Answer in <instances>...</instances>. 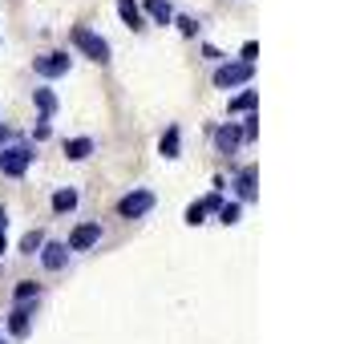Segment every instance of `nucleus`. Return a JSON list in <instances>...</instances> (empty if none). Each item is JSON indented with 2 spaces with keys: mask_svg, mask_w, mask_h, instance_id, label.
Wrapping results in <instances>:
<instances>
[{
  "mask_svg": "<svg viewBox=\"0 0 360 344\" xmlns=\"http://www.w3.org/2000/svg\"><path fill=\"white\" fill-rule=\"evenodd\" d=\"M69 41H73V49L82 53V57L98 61V65H110V41L98 37L89 25H73V29H69Z\"/></svg>",
  "mask_w": 360,
  "mask_h": 344,
  "instance_id": "obj_1",
  "label": "nucleus"
},
{
  "mask_svg": "<svg viewBox=\"0 0 360 344\" xmlns=\"http://www.w3.org/2000/svg\"><path fill=\"white\" fill-rule=\"evenodd\" d=\"M37 154L29 142H8V146L0 150V174L4 179H25V170H29V163H33Z\"/></svg>",
  "mask_w": 360,
  "mask_h": 344,
  "instance_id": "obj_2",
  "label": "nucleus"
},
{
  "mask_svg": "<svg viewBox=\"0 0 360 344\" xmlns=\"http://www.w3.org/2000/svg\"><path fill=\"white\" fill-rule=\"evenodd\" d=\"M251 77H255V65H243V61H223L211 73L214 89H239V85H251Z\"/></svg>",
  "mask_w": 360,
  "mask_h": 344,
  "instance_id": "obj_3",
  "label": "nucleus"
},
{
  "mask_svg": "<svg viewBox=\"0 0 360 344\" xmlns=\"http://www.w3.org/2000/svg\"><path fill=\"white\" fill-rule=\"evenodd\" d=\"M154 191L150 186H134L130 195H122L117 198V219H142V215H150L154 211Z\"/></svg>",
  "mask_w": 360,
  "mask_h": 344,
  "instance_id": "obj_4",
  "label": "nucleus"
},
{
  "mask_svg": "<svg viewBox=\"0 0 360 344\" xmlns=\"http://www.w3.org/2000/svg\"><path fill=\"white\" fill-rule=\"evenodd\" d=\"M69 69H73V57H69L65 49H57V53H41L33 61V73L41 77V82H57V77H65Z\"/></svg>",
  "mask_w": 360,
  "mask_h": 344,
  "instance_id": "obj_5",
  "label": "nucleus"
},
{
  "mask_svg": "<svg viewBox=\"0 0 360 344\" xmlns=\"http://www.w3.org/2000/svg\"><path fill=\"white\" fill-rule=\"evenodd\" d=\"M98 243H101V223H77L65 239L69 255H73V251H94Z\"/></svg>",
  "mask_w": 360,
  "mask_h": 344,
  "instance_id": "obj_6",
  "label": "nucleus"
},
{
  "mask_svg": "<svg viewBox=\"0 0 360 344\" xmlns=\"http://www.w3.org/2000/svg\"><path fill=\"white\" fill-rule=\"evenodd\" d=\"M37 260H41V267H45V272H61V267L69 263V247L57 243V239H53V243L45 239V247L37 251Z\"/></svg>",
  "mask_w": 360,
  "mask_h": 344,
  "instance_id": "obj_7",
  "label": "nucleus"
},
{
  "mask_svg": "<svg viewBox=\"0 0 360 344\" xmlns=\"http://www.w3.org/2000/svg\"><path fill=\"white\" fill-rule=\"evenodd\" d=\"M33 316H37V304H13V312H8V336H29Z\"/></svg>",
  "mask_w": 360,
  "mask_h": 344,
  "instance_id": "obj_8",
  "label": "nucleus"
},
{
  "mask_svg": "<svg viewBox=\"0 0 360 344\" xmlns=\"http://www.w3.org/2000/svg\"><path fill=\"white\" fill-rule=\"evenodd\" d=\"M243 142V130H239V122H223L219 130H214V150L219 154H235Z\"/></svg>",
  "mask_w": 360,
  "mask_h": 344,
  "instance_id": "obj_9",
  "label": "nucleus"
},
{
  "mask_svg": "<svg viewBox=\"0 0 360 344\" xmlns=\"http://www.w3.org/2000/svg\"><path fill=\"white\" fill-rule=\"evenodd\" d=\"M117 17H122V25L134 29V33L146 29V17H142V4H138V0H117Z\"/></svg>",
  "mask_w": 360,
  "mask_h": 344,
  "instance_id": "obj_10",
  "label": "nucleus"
},
{
  "mask_svg": "<svg viewBox=\"0 0 360 344\" xmlns=\"http://www.w3.org/2000/svg\"><path fill=\"white\" fill-rule=\"evenodd\" d=\"M142 17H150L154 20V25H174V4H170V0H146V4H142Z\"/></svg>",
  "mask_w": 360,
  "mask_h": 344,
  "instance_id": "obj_11",
  "label": "nucleus"
},
{
  "mask_svg": "<svg viewBox=\"0 0 360 344\" xmlns=\"http://www.w3.org/2000/svg\"><path fill=\"white\" fill-rule=\"evenodd\" d=\"M255 182H259V174H255V166H243L239 174H235V191H239V203H255Z\"/></svg>",
  "mask_w": 360,
  "mask_h": 344,
  "instance_id": "obj_12",
  "label": "nucleus"
},
{
  "mask_svg": "<svg viewBox=\"0 0 360 344\" xmlns=\"http://www.w3.org/2000/svg\"><path fill=\"white\" fill-rule=\"evenodd\" d=\"M77 203H82V195H77L73 186L53 191V215H73V211H77Z\"/></svg>",
  "mask_w": 360,
  "mask_h": 344,
  "instance_id": "obj_13",
  "label": "nucleus"
},
{
  "mask_svg": "<svg viewBox=\"0 0 360 344\" xmlns=\"http://www.w3.org/2000/svg\"><path fill=\"white\" fill-rule=\"evenodd\" d=\"M158 154L162 158H179L182 154V126H166L162 142H158Z\"/></svg>",
  "mask_w": 360,
  "mask_h": 344,
  "instance_id": "obj_14",
  "label": "nucleus"
},
{
  "mask_svg": "<svg viewBox=\"0 0 360 344\" xmlns=\"http://www.w3.org/2000/svg\"><path fill=\"white\" fill-rule=\"evenodd\" d=\"M94 138H65V158L69 163H85L89 154H94Z\"/></svg>",
  "mask_w": 360,
  "mask_h": 344,
  "instance_id": "obj_15",
  "label": "nucleus"
},
{
  "mask_svg": "<svg viewBox=\"0 0 360 344\" xmlns=\"http://www.w3.org/2000/svg\"><path fill=\"white\" fill-rule=\"evenodd\" d=\"M37 300H41V284H37V279H17L13 304H37Z\"/></svg>",
  "mask_w": 360,
  "mask_h": 344,
  "instance_id": "obj_16",
  "label": "nucleus"
},
{
  "mask_svg": "<svg viewBox=\"0 0 360 344\" xmlns=\"http://www.w3.org/2000/svg\"><path fill=\"white\" fill-rule=\"evenodd\" d=\"M255 106H259V89H251V85H247L243 94H235V98H231V114H251V110H255Z\"/></svg>",
  "mask_w": 360,
  "mask_h": 344,
  "instance_id": "obj_17",
  "label": "nucleus"
},
{
  "mask_svg": "<svg viewBox=\"0 0 360 344\" xmlns=\"http://www.w3.org/2000/svg\"><path fill=\"white\" fill-rule=\"evenodd\" d=\"M33 106H37V114H41V117H53V114H57V94L41 85V89H33Z\"/></svg>",
  "mask_w": 360,
  "mask_h": 344,
  "instance_id": "obj_18",
  "label": "nucleus"
},
{
  "mask_svg": "<svg viewBox=\"0 0 360 344\" xmlns=\"http://www.w3.org/2000/svg\"><path fill=\"white\" fill-rule=\"evenodd\" d=\"M214 215H219V223H223V227H235V223H239V215H243V203H223Z\"/></svg>",
  "mask_w": 360,
  "mask_h": 344,
  "instance_id": "obj_19",
  "label": "nucleus"
},
{
  "mask_svg": "<svg viewBox=\"0 0 360 344\" xmlns=\"http://www.w3.org/2000/svg\"><path fill=\"white\" fill-rule=\"evenodd\" d=\"M41 247H45V231L37 227V231H29V235L20 239V255H37Z\"/></svg>",
  "mask_w": 360,
  "mask_h": 344,
  "instance_id": "obj_20",
  "label": "nucleus"
},
{
  "mask_svg": "<svg viewBox=\"0 0 360 344\" xmlns=\"http://www.w3.org/2000/svg\"><path fill=\"white\" fill-rule=\"evenodd\" d=\"M239 130H243V142H255V138H259V117L247 114V122L239 126Z\"/></svg>",
  "mask_w": 360,
  "mask_h": 344,
  "instance_id": "obj_21",
  "label": "nucleus"
},
{
  "mask_svg": "<svg viewBox=\"0 0 360 344\" xmlns=\"http://www.w3.org/2000/svg\"><path fill=\"white\" fill-rule=\"evenodd\" d=\"M174 25H179L182 37H198V20L195 17H174Z\"/></svg>",
  "mask_w": 360,
  "mask_h": 344,
  "instance_id": "obj_22",
  "label": "nucleus"
},
{
  "mask_svg": "<svg viewBox=\"0 0 360 344\" xmlns=\"http://www.w3.org/2000/svg\"><path fill=\"white\" fill-rule=\"evenodd\" d=\"M186 223H191V227L207 223V211H202V203H191V207H186Z\"/></svg>",
  "mask_w": 360,
  "mask_h": 344,
  "instance_id": "obj_23",
  "label": "nucleus"
},
{
  "mask_svg": "<svg viewBox=\"0 0 360 344\" xmlns=\"http://www.w3.org/2000/svg\"><path fill=\"white\" fill-rule=\"evenodd\" d=\"M198 203H202V211H207V215L219 211V207H223V191H211V195H207V198H198Z\"/></svg>",
  "mask_w": 360,
  "mask_h": 344,
  "instance_id": "obj_24",
  "label": "nucleus"
},
{
  "mask_svg": "<svg viewBox=\"0 0 360 344\" xmlns=\"http://www.w3.org/2000/svg\"><path fill=\"white\" fill-rule=\"evenodd\" d=\"M255 57H259V45H255V41H247L243 53H239V61H243V65H255Z\"/></svg>",
  "mask_w": 360,
  "mask_h": 344,
  "instance_id": "obj_25",
  "label": "nucleus"
},
{
  "mask_svg": "<svg viewBox=\"0 0 360 344\" xmlns=\"http://www.w3.org/2000/svg\"><path fill=\"white\" fill-rule=\"evenodd\" d=\"M49 134H53L49 117H37V126H33V138H37V142H45V138H49Z\"/></svg>",
  "mask_w": 360,
  "mask_h": 344,
  "instance_id": "obj_26",
  "label": "nucleus"
},
{
  "mask_svg": "<svg viewBox=\"0 0 360 344\" xmlns=\"http://www.w3.org/2000/svg\"><path fill=\"white\" fill-rule=\"evenodd\" d=\"M202 57H207V61H223V53L214 49V45H202Z\"/></svg>",
  "mask_w": 360,
  "mask_h": 344,
  "instance_id": "obj_27",
  "label": "nucleus"
},
{
  "mask_svg": "<svg viewBox=\"0 0 360 344\" xmlns=\"http://www.w3.org/2000/svg\"><path fill=\"white\" fill-rule=\"evenodd\" d=\"M8 142H17V134L8 130V126H0V146H8Z\"/></svg>",
  "mask_w": 360,
  "mask_h": 344,
  "instance_id": "obj_28",
  "label": "nucleus"
},
{
  "mask_svg": "<svg viewBox=\"0 0 360 344\" xmlns=\"http://www.w3.org/2000/svg\"><path fill=\"white\" fill-rule=\"evenodd\" d=\"M8 251V231H0V255Z\"/></svg>",
  "mask_w": 360,
  "mask_h": 344,
  "instance_id": "obj_29",
  "label": "nucleus"
},
{
  "mask_svg": "<svg viewBox=\"0 0 360 344\" xmlns=\"http://www.w3.org/2000/svg\"><path fill=\"white\" fill-rule=\"evenodd\" d=\"M0 231H8V211L0 207Z\"/></svg>",
  "mask_w": 360,
  "mask_h": 344,
  "instance_id": "obj_30",
  "label": "nucleus"
},
{
  "mask_svg": "<svg viewBox=\"0 0 360 344\" xmlns=\"http://www.w3.org/2000/svg\"><path fill=\"white\" fill-rule=\"evenodd\" d=\"M0 344H8V340H4V336H0Z\"/></svg>",
  "mask_w": 360,
  "mask_h": 344,
  "instance_id": "obj_31",
  "label": "nucleus"
}]
</instances>
